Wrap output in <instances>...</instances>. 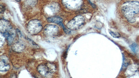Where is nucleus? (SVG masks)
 <instances>
[{"mask_svg":"<svg viewBox=\"0 0 139 78\" xmlns=\"http://www.w3.org/2000/svg\"><path fill=\"white\" fill-rule=\"evenodd\" d=\"M109 33L111 36H112L113 38H118L120 37V35L118 33L114 32H113L111 31H110Z\"/></svg>","mask_w":139,"mask_h":78,"instance_id":"nucleus-5","label":"nucleus"},{"mask_svg":"<svg viewBox=\"0 0 139 78\" xmlns=\"http://www.w3.org/2000/svg\"></svg>","mask_w":139,"mask_h":78,"instance_id":"nucleus-8","label":"nucleus"},{"mask_svg":"<svg viewBox=\"0 0 139 78\" xmlns=\"http://www.w3.org/2000/svg\"><path fill=\"white\" fill-rule=\"evenodd\" d=\"M85 23V19L81 16H77L68 24L69 28L71 30H77L79 28Z\"/></svg>","mask_w":139,"mask_h":78,"instance_id":"nucleus-2","label":"nucleus"},{"mask_svg":"<svg viewBox=\"0 0 139 78\" xmlns=\"http://www.w3.org/2000/svg\"><path fill=\"white\" fill-rule=\"evenodd\" d=\"M17 32V35H18L19 36H20V37H21V32H20V31L18 29H17L16 30Z\"/></svg>","mask_w":139,"mask_h":78,"instance_id":"nucleus-7","label":"nucleus"},{"mask_svg":"<svg viewBox=\"0 0 139 78\" xmlns=\"http://www.w3.org/2000/svg\"><path fill=\"white\" fill-rule=\"evenodd\" d=\"M47 21L49 22L55 23L59 24L62 23L63 20L62 18H60V17L55 16L49 18L47 19Z\"/></svg>","mask_w":139,"mask_h":78,"instance_id":"nucleus-4","label":"nucleus"},{"mask_svg":"<svg viewBox=\"0 0 139 78\" xmlns=\"http://www.w3.org/2000/svg\"><path fill=\"white\" fill-rule=\"evenodd\" d=\"M123 15L129 22L136 21V16L139 13V2L137 1H127L121 7Z\"/></svg>","mask_w":139,"mask_h":78,"instance_id":"nucleus-1","label":"nucleus"},{"mask_svg":"<svg viewBox=\"0 0 139 78\" xmlns=\"http://www.w3.org/2000/svg\"><path fill=\"white\" fill-rule=\"evenodd\" d=\"M38 70L40 74L46 78H52L53 77V70L47 66L41 65L38 67Z\"/></svg>","mask_w":139,"mask_h":78,"instance_id":"nucleus-3","label":"nucleus"},{"mask_svg":"<svg viewBox=\"0 0 139 78\" xmlns=\"http://www.w3.org/2000/svg\"><path fill=\"white\" fill-rule=\"evenodd\" d=\"M130 47L132 51L135 53H136L137 51V44L136 43H134L130 46Z\"/></svg>","mask_w":139,"mask_h":78,"instance_id":"nucleus-6","label":"nucleus"}]
</instances>
